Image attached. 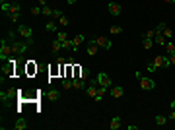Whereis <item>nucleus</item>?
I'll return each mask as SVG.
<instances>
[{
    "label": "nucleus",
    "instance_id": "obj_1",
    "mask_svg": "<svg viewBox=\"0 0 175 130\" xmlns=\"http://www.w3.org/2000/svg\"><path fill=\"white\" fill-rule=\"evenodd\" d=\"M171 66V60H169V54H158L156 58L152 60V64H148V72H156L158 68H169Z\"/></svg>",
    "mask_w": 175,
    "mask_h": 130
},
{
    "label": "nucleus",
    "instance_id": "obj_2",
    "mask_svg": "<svg viewBox=\"0 0 175 130\" xmlns=\"http://www.w3.org/2000/svg\"><path fill=\"white\" fill-rule=\"evenodd\" d=\"M8 41H10V45H12V56H16V54H24L25 51H27L29 47H31L27 41H18V39L14 37V33H10Z\"/></svg>",
    "mask_w": 175,
    "mask_h": 130
},
{
    "label": "nucleus",
    "instance_id": "obj_3",
    "mask_svg": "<svg viewBox=\"0 0 175 130\" xmlns=\"http://www.w3.org/2000/svg\"><path fill=\"white\" fill-rule=\"evenodd\" d=\"M18 35L22 39H25L29 45H33V31H31L29 25H25V23H20V27H18Z\"/></svg>",
    "mask_w": 175,
    "mask_h": 130
},
{
    "label": "nucleus",
    "instance_id": "obj_4",
    "mask_svg": "<svg viewBox=\"0 0 175 130\" xmlns=\"http://www.w3.org/2000/svg\"><path fill=\"white\" fill-rule=\"evenodd\" d=\"M12 56V45H10L8 39H2L0 41V60H8Z\"/></svg>",
    "mask_w": 175,
    "mask_h": 130
},
{
    "label": "nucleus",
    "instance_id": "obj_5",
    "mask_svg": "<svg viewBox=\"0 0 175 130\" xmlns=\"http://www.w3.org/2000/svg\"><path fill=\"white\" fill-rule=\"evenodd\" d=\"M136 78L140 80V87H142V90H154V87H156V82H154L152 78H142L140 72H136Z\"/></svg>",
    "mask_w": 175,
    "mask_h": 130
},
{
    "label": "nucleus",
    "instance_id": "obj_6",
    "mask_svg": "<svg viewBox=\"0 0 175 130\" xmlns=\"http://www.w3.org/2000/svg\"><path fill=\"white\" fill-rule=\"evenodd\" d=\"M97 84H99V87H107V90H111V78L105 74V72H99L97 74Z\"/></svg>",
    "mask_w": 175,
    "mask_h": 130
},
{
    "label": "nucleus",
    "instance_id": "obj_7",
    "mask_svg": "<svg viewBox=\"0 0 175 130\" xmlns=\"http://www.w3.org/2000/svg\"><path fill=\"white\" fill-rule=\"evenodd\" d=\"M107 10H109L111 16H121V14H123V6H121L119 2H109L107 4Z\"/></svg>",
    "mask_w": 175,
    "mask_h": 130
},
{
    "label": "nucleus",
    "instance_id": "obj_8",
    "mask_svg": "<svg viewBox=\"0 0 175 130\" xmlns=\"http://www.w3.org/2000/svg\"><path fill=\"white\" fill-rule=\"evenodd\" d=\"M93 41H95V43H97L99 47H101V49H105V51H109L111 47H113V43L109 41V37H95Z\"/></svg>",
    "mask_w": 175,
    "mask_h": 130
},
{
    "label": "nucleus",
    "instance_id": "obj_9",
    "mask_svg": "<svg viewBox=\"0 0 175 130\" xmlns=\"http://www.w3.org/2000/svg\"><path fill=\"white\" fill-rule=\"evenodd\" d=\"M156 31H158V33H163V35H166L167 39H171V37H173V31L169 29L166 23H160V25H158V27H156Z\"/></svg>",
    "mask_w": 175,
    "mask_h": 130
},
{
    "label": "nucleus",
    "instance_id": "obj_10",
    "mask_svg": "<svg viewBox=\"0 0 175 130\" xmlns=\"http://www.w3.org/2000/svg\"><path fill=\"white\" fill-rule=\"evenodd\" d=\"M167 37H166V35H163V33H158V31H156V37H154V45H160V47H166V43H167Z\"/></svg>",
    "mask_w": 175,
    "mask_h": 130
},
{
    "label": "nucleus",
    "instance_id": "obj_11",
    "mask_svg": "<svg viewBox=\"0 0 175 130\" xmlns=\"http://www.w3.org/2000/svg\"><path fill=\"white\" fill-rule=\"evenodd\" d=\"M123 93H125L123 86H111V95H113L115 99H119V97H123Z\"/></svg>",
    "mask_w": 175,
    "mask_h": 130
},
{
    "label": "nucleus",
    "instance_id": "obj_12",
    "mask_svg": "<svg viewBox=\"0 0 175 130\" xmlns=\"http://www.w3.org/2000/svg\"><path fill=\"white\" fill-rule=\"evenodd\" d=\"M27 128V122H25V118H16V122H14V130H25Z\"/></svg>",
    "mask_w": 175,
    "mask_h": 130
},
{
    "label": "nucleus",
    "instance_id": "obj_13",
    "mask_svg": "<svg viewBox=\"0 0 175 130\" xmlns=\"http://www.w3.org/2000/svg\"><path fill=\"white\" fill-rule=\"evenodd\" d=\"M97 47H99V45L95 43V41H89V43H88V49H86L88 54H89V56H95V54H97Z\"/></svg>",
    "mask_w": 175,
    "mask_h": 130
},
{
    "label": "nucleus",
    "instance_id": "obj_14",
    "mask_svg": "<svg viewBox=\"0 0 175 130\" xmlns=\"http://www.w3.org/2000/svg\"><path fill=\"white\" fill-rule=\"evenodd\" d=\"M121 126H123V118H121V117H113V121H111L109 128H111V130H117V128H121Z\"/></svg>",
    "mask_w": 175,
    "mask_h": 130
},
{
    "label": "nucleus",
    "instance_id": "obj_15",
    "mask_svg": "<svg viewBox=\"0 0 175 130\" xmlns=\"http://www.w3.org/2000/svg\"><path fill=\"white\" fill-rule=\"evenodd\" d=\"M82 87H84V80H82V78H72V90H82Z\"/></svg>",
    "mask_w": 175,
    "mask_h": 130
},
{
    "label": "nucleus",
    "instance_id": "obj_16",
    "mask_svg": "<svg viewBox=\"0 0 175 130\" xmlns=\"http://www.w3.org/2000/svg\"><path fill=\"white\" fill-rule=\"evenodd\" d=\"M14 95H16V90H6V91L0 93V99H2V101H8L10 97H14Z\"/></svg>",
    "mask_w": 175,
    "mask_h": 130
},
{
    "label": "nucleus",
    "instance_id": "obj_17",
    "mask_svg": "<svg viewBox=\"0 0 175 130\" xmlns=\"http://www.w3.org/2000/svg\"><path fill=\"white\" fill-rule=\"evenodd\" d=\"M97 87H99V86H92V84L86 87V93L92 97V99H95V95H97Z\"/></svg>",
    "mask_w": 175,
    "mask_h": 130
},
{
    "label": "nucleus",
    "instance_id": "obj_18",
    "mask_svg": "<svg viewBox=\"0 0 175 130\" xmlns=\"http://www.w3.org/2000/svg\"><path fill=\"white\" fill-rule=\"evenodd\" d=\"M72 43H74V51H76V49H80V45L84 43V35H80V33H78L76 37L72 39Z\"/></svg>",
    "mask_w": 175,
    "mask_h": 130
},
{
    "label": "nucleus",
    "instance_id": "obj_19",
    "mask_svg": "<svg viewBox=\"0 0 175 130\" xmlns=\"http://www.w3.org/2000/svg\"><path fill=\"white\" fill-rule=\"evenodd\" d=\"M51 49H53V53H58V51L62 49V43H60L58 39H55V41L51 43Z\"/></svg>",
    "mask_w": 175,
    "mask_h": 130
},
{
    "label": "nucleus",
    "instance_id": "obj_20",
    "mask_svg": "<svg viewBox=\"0 0 175 130\" xmlns=\"http://www.w3.org/2000/svg\"><path fill=\"white\" fill-rule=\"evenodd\" d=\"M10 8H12V2H4V0H2V4H0V10H2L4 14H10Z\"/></svg>",
    "mask_w": 175,
    "mask_h": 130
},
{
    "label": "nucleus",
    "instance_id": "obj_21",
    "mask_svg": "<svg viewBox=\"0 0 175 130\" xmlns=\"http://www.w3.org/2000/svg\"><path fill=\"white\" fill-rule=\"evenodd\" d=\"M166 53L167 54H175V45L171 43V41H167V43H166Z\"/></svg>",
    "mask_w": 175,
    "mask_h": 130
},
{
    "label": "nucleus",
    "instance_id": "obj_22",
    "mask_svg": "<svg viewBox=\"0 0 175 130\" xmlns=\"http://www.w3.org/2000/svg\"><path fill=\"white\" fill-rule=\"evenodd\" d=\"M167 121H169V118H167V117H163V115H158V117H156V124H160V126L167 124Z\"/></svg>",
    "mask_w": 175,
    "mask_h": 130
},
{
    "label": "nucleus",
    "instance_id": "obj_23",
    "mask_svg": "<svg viewBox=\"0 0 175 130\" xmlns=\"http://www.w3.org/2000/svg\"><path fill=\"white\" fill-rule=\"evenodd\" d=\"M49 99H51V101H58V99H60V93H58L57 90H51V93H49Z\"/></svg>",
    "mask_w": 175,
    "mask_h": 130
},
{
    "label": "nucleus",
    "instance_id": "obj_24",
    "mask_svg": "<svg viewBox=\"0 0 175 130\" xmlns=\"http://www.w3.org/2000/svg\"><path fill=\"white\" fill-rule=\"evenodd\" d=\"M88 76H89V70H88V68H80V70H78V78H82V80H86Z\"/></svg>",
    "mask_w": 175,
    "mask_h": 130
},
{
    "label": "nucleus",
    "instance_id": "obj_25",
    "mask_svg": "<svg viewBox=\"0 0 175 130\" xmlns=\"http://www.w3.org/2000/svg\"><path fill=\"white\" fill-rule=\"evenodd\" d=\"M154 37H156V29H148V31H144L142 39H154Z\"/></svg>",
    "mask_w": 175,
    "mask_h": 130
},
{
    "label": "nucleus",
    "instance_id": "obj_26",
    "mask_svg": "<svg viewBox=\"0 0 175 130\" xmlns=\"http://www.w3.org/2000/svg\"><path fill=\"white\" fill-rule=\"evenodd\" d=\"M142 43H144V49L146 51H150L152 47H154V39H142Z\"/></svg>",
    "mask_w": 175,
    "mask_h": 130
},
{
    "label": "nucleus",
    "instance_id": "obj_27",
    "mask_svg": "<svg viewBox=\"0 0 175 130\" xmlns=\"http://www.w3.org/2000/svg\"><path fill=\"white\" fill-rule=\"evenodd\" d=\"M111 33H113V35H119V33H123V27H121V25H111Z\"/></svg>",
    "mask_w": 175,
    "mask_h": 130
},
{
    "label": "nucleus",
    "instance_id": "obj_28",
    "mask_svg": "<svg viewBox=\"0 0 175 130\" xmlns=\"http://www.w3.org/2000/svg\"><path fill=\"white\" fill-rule=\"evenodd\" d=\"M45 29H47V31H57V23L51 19V22H47V23H45Z\"/></svg>",
    "mask_w": 175,
    "mask_h": 130
},
{
    "label": "nucleus",
    "instance_id": "obj_29",
    "mask_svg": "<svg viewBox=\"0 0 175 130\" xmlns=\"http://www.w3.org/2000/svg\"><path fill=\"white\" fill-rule=\"evenodd\" d=\"M62 87H64V90H72V80L70 78H64V80H62Z\"/></svg>",
    "mask_w": 175,
    "mask_h": 130
},
{
    "label": "nucleus",
    "instance_id": "obj_30",
    "mask_svg": "<svg viewBox=\"0 0 175 130\" xmlns=\"http://www.w3.org/2000/svg\"><path fill=\"white\" fill-rule=\"evenodd\" d=\"M10 12H14V14H20V12H22V6H20L18 2H12V8H10Z\"/></svg>",
    "mask_w": 175,
    "mask_h": 130
},
{
    "label": "nucleus",
    "instance_id": "obj_31",
    "mask_svg": "<svg viewBox=\"0 0 175 130\" xmlns=\"http://www.w3.org/2000/svg\"><path fill=\"white\" fill-rule=\"evenodd\" d=\"M39 14H43V6H33L31 8V16H39Z\"/></svg>",
    "mask_w": 175,
    "mask_h": 130
},
{
    "label": "nucleus",
    "instance_id": "obj_32",
    "mask_svg": "<svg viewBox=\"0 0 175 130\" xmlns=\"http://www.w3.org/2000/svg\"><path fill=\"white\" fill-rule=\"evenodd\" d=\"M8 18H10V22H12V23H18V19H20V14H14V12H10V14H8Z\"/></svg>",
    "mask_w": 175,
    "mask_h": 130
},
{
    "label": "nucleus",
    "instance_id": "obj_33",
    "mask_svg": "<svg viewBox=\"0 0 175 130\" xmlns=\"http://www.w3.org/2000/svg\"><path fill=\"white\" fill-rule=\"evenodd\" d=\"M62 49H72L74 51V43L70 39H66V41H62Z\"/></svg>",
    "mask_w": 175,
    "mask_h": 130
},
{
    "label": "nucleus",
    "instance_id": "obj_34",
    "mask_svg": "<svg viewBox=\"0 0 175 130\" xmlns=\"http://www.w3.org/2000/svg\"><path fill=\"white\" fill-rule=\"evenodd\" d=\"M60 18H62V12H60V10H53L51 19H60Z\"/></svg>",
    "mask_w": 175,
    "mask_h": 130
},
{
    "label": "nucleus",
    "instance_id": "obj_35",
    "mask_svg": "<svg viewBox=\"0 0 175 130\" xmlns=\"http://www.w3.org/2000/svg\"><path fill=\"white\" fill-rule=\"evenodd\" d=\"M57 39H58V41L62 43V41H66L68 37H66V33H64V31H58V33H57Z\"/></svg>",
    "mask_w": 175,
    "mask_h": 130
},
{
    "label": "nucleus",
    "instance_id": "obj_36",
    "mask_svg": "<svg viewBox=\"0 0 175 130\" xmlns=\"http://www.w3.org/2000/svg\"><path fill=\"white\" fill-rule=\"evenodd\" d=\"M58 22H60V25H68V23H70V19H68L66 16H62V18L58 19Z\"/></svg>",
    "mask_w": 175,
    "mask_h": 130
},
{
    "label": "nucleus",
    "instance_id": "obj_37",
    "mask_svg": "<svg viewBox=\"0 0 175 130\" xmlns=\"http://www.w3.org/2000/svg\"><path fill=\"white\" fill-rule=\"evenodd\" d=\"M43 16H53V10L49 6H43Z\"/></svg>",
    "mask_w": 175,
    "mask_h": 130
},
{
    "label": "nucleus",
    "instance_id": "obj_38",
    "mask_svg": "<svg viewBox=\"0 0 175 130\" xmlns=\"http://www.w3.org/2000/svg\"><path fill=\"white\" fill-rule=\"evenodd\" d=\"M129 130H138V124H129Z\"/></svg>",
    "mask_w": 175,
    "mask_h": 130
},
{
    "label": "nucleus",
    "instance_id": "obj_39",
    "mask_svg": "<svg viewBox=\"0 0 175 130\" xmlns=\"http://www.w3.org/2000/svg\"><path fill=\"white\" fill-rule=\"evenodd\" d=\"M39 2V6H47V0H37Z\"/></svg>",
    "mask_w": 175,
    "mask_h": 130
},
{
    "label": "nucleus",
    "instance_id": "obj_40",
    "mask_svg": "<svg viewBox=\"0 0 175 130\" xmlns=\"http://www.w3.org/2000/svg\"><path fill=\"white\" fill-rule=\"evenodd\" d=\"M169 60H171V64H175V54H169Z\"/></svg>",
    "mask_w": 175,
    "mask_h": 130
},
{
    "label": "nucleus",
    "instance_id": "obj_41",
    "mask_svg": "<svg viewBox=\"0 0 175 130\" xmlns=\"http://www.w3.org/2000/svg\"><path fill=\"white\" fill-rule=\"evenodd\" d=\"M169 105H171V109H175V97H173V101L169 103Z\"/></svg>",
    "mask_w": 175,
    "mask_h": 130
},
{
    "label": "nucleus",
    "instance_id": "obj_42",
    "mask_svg": "<svg viewBox=\"0 0 175 130\" xmlns=\"http://www.w3.org/2000/svg\"><path fill=\"white\" fill-rule=\"evenodd\" d=\"M66 2H68V4H70V6H72V4H76V0H66Z\"/></svg>",
    "mask_w": 175,
    "mask_h": 130
},
{
    "label": "nucleus",
    "instance_id": "obj_43",
    "mask_svg": "<svg viewBox=\"0 0 175 130\" xmlns=\"http://www.w3.org/2000/svg\"><path fill=\"white\" fill-rule=\"evenodd\" d=\"M163 2H167V4H169V2H175V0H163Z\"/></svg>",
    "mask_w": 175,
    "mask_h": 130
},
{
    "label": "nucleus",
    "instance_id": "obj_44",
    "mask_svg": "<svg viewBox=\"0 0 175 130\" xmlns=\"http://www.w3.org/2000/svg\"><path fill=\"white\" fill-rule=\"evenodd\" d=\"M6 2H14V0H6Z\"/></svg>",
    "mask_w": 175,
    "mask_h": 130
}]
</instances>
